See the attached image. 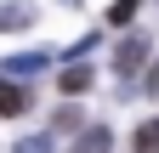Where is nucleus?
Returning a JSON list of instances; mask_svg holds the SVG:
<instances>
[{"instance_id": "5", "label": "nucleus", "mask_w": 159, "mask_h": 153, "mask_svg": "<svg viewBox=\"0 0 159 153\" xmlns=\"http://www.w3.org/2000/svg\"><path fill=\"white\" fill-rule=\"evenodd\" d=\"M57 85H63L68 97H74V91H85V85H91V68H85V63H68L63 74H57Z\"/></svg>"}, {"instance_id": "10", "label": "nucleus", "mask_w": 159, "mask_h": 153, "mask_svg": "<svg viewBox=\"0 0 159 153\" xmlns=\"http://www.w3.org/2000/svg\"><path fill=\"white\" fill-rule=\"evenodd\" d=\"M148 97H159V63H153V74H148Z\"/></svg>"}, {"instance_id": "7", "label": "nucleus", "mask_w": 159, "mask_h": 153, "mask_svg": "<svg viewBox=\"0 0 159 153\" xmlns=\"http://www.w3.org/2000/svg\"><path fill=\"white\" fill-rule=\"evenodd\" d=\"M136 153H159V119H142V125H136Z\"/></svg>"}, {"instance_id": "2", "label": "nucleus", "mask_w": 159, "mask_h": 153, "mask_svg": "<svg viewBox=\"0 0 159 153\" xmlns=\"http://www.w3.org/2000/svg\"><path fill=\"white\" fill-rule=\"evenodd\" d=\"M23 108H29V91L17 80H0V119H11V113H23Z\"/></svg>"}, {"instance_id": "1", "label": "nucleus", "mask_w": 159, "mask_h": 153, "mask_svg": "<svg viewBox=\"0 0 159 153\" xmlns=\"http://www.w3.org/2000/svg\"><path fill=\"white\" fill-rule=\"evenodd\" d=\"M142 63H148V34H125V40L114 46V68L119 74H136Z\"/></svg>"}, {"instance_id": "6", "label": "nucleus", "mask_w": 159, "mask_h": 153, "mask_svg": "<svg viewBox=\"0 0 159 153\" xmlns=\"http://www.w3.org/2000/svg\"><path fill=\"white\" fill-rule=\"evenodd\" d=\"M108 142H114V136H108V125H97V130H85V136H80L74 153H108Z\"/></svg>"}, {"instance_id": "9", "label": "nucleus", "mask_w": 159, "mask_h": 153, "mask_svg": "<svg viewBox=\"0 0 159 153\" xmlns=\"http://www.w3.org/2000/svg\"><path fill=\"white\" fill-rule=\"evenodd\" d=\"M11 153H51V136H23Z\"/></svg>"}, {"instance_id": "4", "label": "nucleus", "mask_w": 159, "mask_h": 153, "mask_svg": "<svg viewBox=\"0 0 159 153\" xmlns=\"http://www.w3.org/2000/svg\"><path fill=\"white\" fill-rule=\"evenodd\" d=\"M29 23H34L29 0H6V6H0V28H29Z\"/></svg>"}, {"instance_id": "8", "label": "nucleus", "mask_w": 159, "mask_h": 153, "mask_svg": "<svg viewBox=\"0 0 159 153\" xmlns=\"http://www.w3.org/2000/svg\"><path fill=\"white\" fill-rule=\"evenodd\" d=\"M136 6H142V0H114V6H108V23H131Z\"/></svg>"}, {"instance_id": "3", "label": "nucleus", "mask_w": 159, "mask_h": 153, "mask_svg": "<svg viewBox=\"0 0 159 153\" xmlns=\"http://www.w3.org/2000/svg\"><path fill=\"white\" fill-rule=\"evenodd\" d=\"M51 57L46 51H23V57H6V80H23V74H40Z\"/></svg>"}]
</instances>
